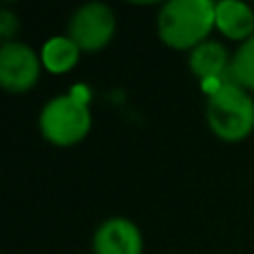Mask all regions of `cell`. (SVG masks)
Wrapping results in <instances>:
<instances>
[{
  "label": "cell",
  "instance_id": "obj_8",
  "mask_svg": "<svg viewBox=\"0 0 254 254\" xmlns=\"http://www.w3.org/2000/svg\"><path fill=\"white\" fill-rule=\"evenodd\" d=\"M230 65L232 63L228 58V49L221 43L205 40L203 45H198L190 52V69L196 78H201V83L221 80L230 71Z\"/></svg>",
  "mask_w": 254,
  "mask_h": 254
},
{
  "label": "cell",
  "instance_id": "obj_1",
  "mask_svg": "<svg viewBox=\"0 0 254 254\" xmlns=\"http://www.w3.org/2000/svg\"><path fill=\"white\" fill-rule=\"evenodd\" d=\"M216 4L210 0H170L156 20L158 38L172 49H190L205 43L216 27Z\"/></svg>",
  "mask_w": 254,
  "mask_h": 254
},
{
  "label": "cell",
  "instance_id": "obj_6",
  "mask_svg": "<svg viewBox=\"0 0 254 254\" xmlns=\"http://www.w3.org/2000/svg\"><path fill=\"white\" fill-rule=\"evenodd\" d=\"M94 254H143L140 230L123 216L107 219L94 234Z\"/></svg>",
  "mask_w": 254,
  "mask_h": 254
},
{
  "label": "cell",
  "instance_id": "obj_3",
  "mask_svg": "<svg viewBox=\"0 0 254 254\" xmlns=\"http://www.w3.org/2000/svg\"><path fill=\"white\" fill-rule=\"evenodd\" d=\"M205 116L210 129L221 140L237 143L254 129V101L248 89L225 80L212 96H207Z\"/></svg>",
  "mask_w": 254,
  "mask_h": 254
},
{
  "label": "cell",
  "instance_id": "obj_10",
  "mask_svg": "<svg viewBox=\"0 0 254 254\" xmlns=\"http://www.w3.org/2000/svg\"><path fill=\"white\" fill-rule=\"evenodd\" d=\"M228 76H230V83L254 92V36L237 49Z\"/></svg>",
  "mask_w": 254,
  "mask_h": 254
},
{
  "label": "cell",
  "instance_id": "obj_9",
  "mask_svg": "<svg viewBox=\"0 0 254 254\" xmlns=\"http://www.w3.org/2000/svg\"><path fill=\"white\" fill-rule=\"evenodd\" d=\"M80 58V49L69 36H56V38L47 40L40 52V61H43L45 69L52 74H67L71 67H76Z\"/></svg>",
  "mask_w": 254,
  "mask_h": 254
},
{
  "label": "cell",
  "instance_id": "obj_7",
  "mask_svg": "<svg viewBox=\"0 0 254 254\" xmlns=\"http://www.w3.org/2000/svg\"><path fill=\"white\" fill-rule=\"evenodd\" d=\"M216 29L230 40H250L254 36V11L241 0H221L214 9Z\"/></svg>",
  "mask_w": 254,
  "mask_h": 254
},
{
  "label": "cell",
  "instance_id": "obj_11",
  "mask_svg": "<svg viewBox=\"0 0 254 254\" xmlns=\"http://www.w3.org/2000/svg\"><path fill=\"white\" fill-rule=\"evenodd\" d=\"M16 29H18V18L9 9H0V34H2V38H11Z\"/></svg>",
  "mask_w": 254,
  "mask_h": 254
},
{
  "label": "cell",
  "instance_id": "obj_4",
  "mask_svg": "<svg viewBox=\"0 0 254 254\" xmlns=\"http://www.w3.org/2000/svg\"><path fill=\"white\" fill-rule=\"evenodd\" d=\"M116 34V18L107 4L87 2L71 16L69 38L78 45L80 52H101L110 45Z\"/></svg>",
  "mask_w": 254,
  "mask_h": 254
},
{
  "label": "cell",
  "instance_id": "obj_5",
  "mask_svg": "<svg viewBox=\"0 0 254 254\" xmlns=\"http://www.w3.org/2000/svg\"><path fill=\"white\" fill-rule=\"evenodd\" d=\"M40 58L25 43H7L0 47V85L11 94H25L40 78Z\"/></svg>",
  "mask_w": 254,
  "mask_h": 254
},
{
  "label": "cell",
  "instance_id": "obj_2",
  "mask_svg": "<svg viewBox=\"0 0 254 254\" xmlns=\"http://www.w3.org/2000/svg\"><path fill=\"white\" fill-rule=\"evenodd\" d=\"M87 92L76 87L71 94L56 96L40 112V131L52 145L71 147L80 143L92 129V112L87 105Z\"/></svg>",
  "mask_w": 254,
  "mask_h": 254
}]
</instances>
